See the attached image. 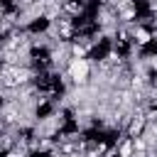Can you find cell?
Wrapping results in <instances>:
<instances>
[{
    "mask_svg": "<svg viewBox=\"0 0 157 157\" xmlns=\"http://www.w3.org/2000/svg\"><path fill=\"white\" fill-rule=\"evenodd\" d=\"M137 17V5L135 2H123L120 7H118V22H130V20H135Z\"/></svg>",
    "mask_w": 157,
    "mask_h": 157,
    "instance_id": "cell-4",
    "label": "cell"
},
{
    "mask_svg": "<svg viewBox=\"0 0 157 157\" xmlns=\"http://www.w3.org/2000/svg\"><path fill=\"white\" fill-rule=\"evenodd\" d=\"M132 147H135V155H147L150 142H147L145 135H140V137H132Z\"/></svg>",
    "mask_w": 157,
    "mask_h": 157,
    "instance_id": "cell-5",
    "label": "cell"
},
{
    "mask_svg": "<svg viewBox=\"0 0 157 157\" xmlns=\"http://www.w3.org/2000/svg\"><path fill=\"white\" fill-rule=\"evenodd\" d=\"M130 37H132V44H135L137 49H145V47H150V44L155 42V32H152V27H147V25H135V27L130 29Z\"/></svg>",
    "mask_w": 157,
    "mask_h": 157,
    "instance_id": "cell-2",
    "label": "cell"
},
{
    "mask_svg": "<svg viewBox=\"0 0 157 157\" xmlns=\"http://www.w3.org/2000/svg\"><path fill=\"white\" fill-rule=\"evenodd\" d=\"M0 120H2L7 128H10V125H20L22 113H20L17 105H5V108H0Z\"/></svg>",
    "mask_w": 157,
    "mask_h": 157,
    "instance_id": "cell-3",
    "label": "cell"
},
{
    "mask_svg": "<svg viewBox=\"0 0 157 157\" xmlns=\"http://www.w3.org/2000/svg\"><path fill=\"white\" fill-rule=\"evenodd\" d=\"M0 157H25V150L20 147V145H15V147H10V150H5Z\"/></svg>",
    "mask_w": 157,
    "mask_h": 157,
    "instance_id": "cell-6",
    "label": "cell"
},
{
    "mask_svg": "<svg viewBox=\"0 0 157 157\" xmlns=\"http://www.w3.org/2000/svg\"><path fill=\"white\" fill-rule=\"evenodd\" d=\"M29 157H54V155H44V152H29Z\"/></svg>",
    "mask_w": 157,
    "mask_h": 157,
    "instance_id": "cell-7",
    "label": "cell"
},
{
    "mask_svg": "<svg viewBox=\"0 0 157 157\" xmlns=\"http://www.w3.org/2000/svg\"><path fill=\"white\" fill-rule=\"evenodd\" d=\"M66 76H69L71 83H76V86H86L88 78H91V61H88V59H71V56H69Z\"/></svg>",
    "mask_w": 157,
    "mask_h": 157,
    "instance_id": "cell-1",
    "label": "cell"
}]
</instances>
